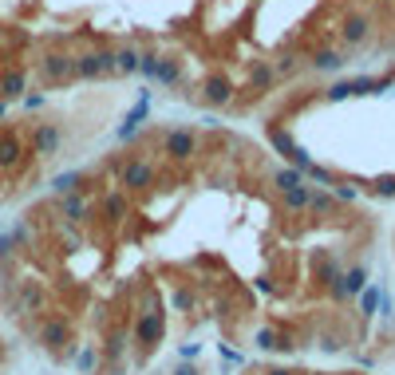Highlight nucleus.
<instances>
[{"label":"nucleus","instance_id":"14","mask_svg":"<svg viewBox=\"0 0 395 375\" xmlns=\"http://www.w3.org/2000/svg\"><path fill=\"white\" fill-rule=\"evenodd\" d=\"M253 344H257V348H265V351H289V348H292L289 336H281L277 328H269V324L253 332Z\"/></svg>","mask_w":395,"mask_h":375},{"label":"nucleus","instance_id":"9","mask_svg":"<svg viewBox=\"0 0 395 375\" xmlns=\"http://www.w3.org/2000/svg\"><path fill=\"white\" fill-rule=\"evenodd\" d=\"M371 36V16L368 12H348L340 24V43L344 48H360L364 40Z\"/></svg>","mask_w":395,"mask_h":375},{"label":"nucleus","instance_id":"24","mask_svg":"<svg viewBox=\"0 0 395 375\" xmlns=\"http://www.w3.org/2000/svg\"><path fill=\"white\" fill-rule=\"evenodd\" d=\"M332 197H336L340 205H348V202H356V197H360V190H356L352 182H336V186H332Z\"/></svg>","mask_w":395,"mask_h":375},{"label":"nucleus","instance_id":"6","mask_svg":"<svg viewBox=\"0 0 395 375\" xmlns=\"http://www.w3.org/2000/svg\"><path fill=\"white\" fill-rule=\"evenodd\" d=\"M364 289H368V269H364V264H352V269H344V273L328 284V297L332 300H356Z\"/></svg>","mask_w":395,"mask_h":375},{"label":"nucleus","instance_id":"27","mask_svg":"<svg viewBox=\"0 0 395 375\" xmlns=\"http://www.w3.org/2000/svg\"><path fill=\"white\" fill-rule=\"evenodd\" d=\"M198 351H202L198 344H182V348H178V356L186 359V364H194V359H198Z\"/></svg>","mask_w":395,"mask_h":375},{"label":"nucleus","instance_id":"18","mask_svg":"<svg viewBox=\"0 0 395 375\" xmlns=\"http://www.w3.org/2000/svg\"><path fill=\"white\" fill-rule=\"evenodd\" d=\"M269 143H273V150H277V154H284V158H289L292 146H297V138H292L289 130L281 127V123H269Z\"/></svg>","mask_w":395,"mask_h":375},{"label":"nucleus","instance_id":"2","mask_svg":"<svg viewBox=\"0 0 395 375\" xmlns=\"http://www.w3.org/2000/svg\"><path fill=\"white\" fill-rule=\"evenodd\" d=\"M24 328H36V340H40V348H43V351H52L56 359H60V351L71 344V324H68V316L48 312V316H36L32 324H24Z\"/></svg>","mask_w":395,"mask_h":375},{"label":"nucleus","instance_id":"15","mask_svg":"<svg viewBox=\"0 0 395 375\" xmlns=\"http://www.w3.org/2000/svg\"><path fill=\"white\" fill-rule=\"evenodd\" d=\"M309 210L317 213V217H332V213L340 210V202H336V197H332V190H320V186H312Z\"/></svg>","mask_w":395,"mask_h":375},{"label":"nucleus","instance_id":"13","mask_svg":"<svg viewBox=\"0 0 395 375\" xmlns=\"http://www.w3.org/2000/svg\"><path fill=\"white\" fill-rule=\"evenodd\" d=\"M309 197H312V186H309V182H301V186H292V190H281V205H284L289 213L309 210Z\"/></svg>","mask_w":395,"mask_h":375},{"label":"nucleus","instance_id":"25","mask_svg":"<svg viewBox=\"0 0 395 375\" xmlns=\"http://www.w3.org/2000/svg\"><path fill=\"white\" fill-rule=\"evenodd\" d=\"M138 304H143V312H158V292L143 289V292H138Z\"/></svg>","mask_w":395,"mask_h":375},{"label":"nucleus","instance_id":"29","mask_svg":"<svg viewBox=\"0 0 395 375\" xmlns=\"http://www.w3.org/2000/svg\"><path fill=\"white\" fill-rule=\"evenodd\" d=\"M320 348H324V351H336L340 344H336V336H320Z\"/></svg>","mask_w":395,"mask_h":375},{"label":"nucleus","instance_id":"5","mask_svg":"<svg viewBox=\"0 0 395 375\" xmlns=\"http://www.w3.org/2000/svg\"><path fill=\"white\" fill-rule=\"evenodd\" d=\"M28 146H32L36 158H52V154H60V146H63V130L56 127V123H32Z\"/></svg>","mask_w":395,"mask_h":375},{"label":"nucleus","instance_id":"26","mask_svg":"<svg viewBox=\"0 0 395 375\" xmlns=\"http://www.w3.org/2000/svg\"><path fill=\"white\" fill-rule=\"evenodd\" d=\"M253 289H257V292H265V297H273V292H277V284L269 281V277H257V281H253Z\"/></svg>","mask_w":395,"mask_h":375},{"label":"nucleus","instance_id":"23","mask_svg":"<svg viewBox=\"0 0 395 375\" xmlns=\"http://www.w3.org/2000/svg\"><path fill=\"white\" fill-rule=\"evenodd\" d=\"M170 304H174V312H190V308H194V292H190L186 284H178L174 297H170Z\"/></svg>","mask_w":395,"mask_h":375},{"label":"nucleus","instance_id":"11","mask_svg":"<svg viewBox=\"0 0 395 375\" xmlns=\"http://www.w3.org/2000/svg\"><path fill=\"white\" fill-rule=\"evenodd\" d=\"M91 186V178H87L83 170H63V174H56L52 178V194L60 197V194H83V190Z\"/></svg>","mask_w":395,"mask_h":375},{"label":"nucleus","instance_id":"12","mask_svg":"<svg viewBox=\"0 0 395 375\" xmlns=\"http://www.w3.org/2000/svg\"><path fill=\"white\" fill-rule=\"evenodd\" d=\"M127 210H130V202H127L123 190H107V194H103V217L111 225H119L123 217H127Z\"/></svg>","mask_w":395,"mask_h":375},{"label":"nucleus","instance_id":"20","mask_svg":"<svg viewBox=\"0 0 395 375\" xmlns=\"http://www.w3.org/2000/svg\"><path fill=\"white\" fill-rule=\"evenodd\" d=\"M127 340H130L127 328H115V332L107 336V348L99 351V356H107V359H123V351H127Z\"/></svg>","mask_w":395,"mask_h":375},{"label":"nucleus","instance_id":"7","mask_svg":"<svg viewBox=\"0 0 395 375\" xmlns=\"http://www.w3.org/2000/svg\"><path fill=\"white\" fill-rule=\"evenodd\" d=\"M166 324H163V312H138L135 316V328H130V336H135L143 348H155L158 340H163Z\"/></svg>","mask_w":395,"mask_h":375},{"label":"nucleus","instance_id":"31","mask_svg":"<svg viewBox=\"0 0 395 375\" xmlns=\"http://www.w3.org/2000/svg\"><path fill=\"white\" fill-rule=\"evenodd\" d=\"M0 364H4V340H0Z\"/></svg>","mask_w":395,"mask_h":375},{"label":"nucleus","instance_id":"8","mask_svg":"<svg viewBox=\"0 0 395 375\" xmlns=\"http://www.w3.org/2000/svg\"><path fill=\"white\" fill-rule=\"evenodd\" d=\"M202 103H206V107H230L233 103V79L222 76V71L206 76V83H202Z\"/></svg>","mask_w":395,"mask_h":375},{"label":"nucleus","instance_id":"28","mask_svg":"<svg viewBox=\"0 0 395 375\" xmlns=\"http://www.w3.org/2000/svg\"><path fill=\"white\" fill-rule=\"evenodd\" d=\"M174 375H198V367H194V364H186V359H182V364L174 367Z\"/></svg>","mask_w":395,"mask_h":375},{"label":"nucleus","instance_id":"1","mask_svg":"<svg viewBox=\"0 0 395 375\" xmlns=\"http://www.w3.org/2000/svg\"><path fill=\"white\" fill-rule=\"evenodd\" d=\"M158 182V166L143 154H130V158H119V190L123 194H146L155 190Z\"/></svg>","mask_w":395,"mask_h":375},{"label":"nucleus","instance_id":"22","mask_svg":"<svg viewBox=\"0 0 395 375\" xmlns=\"http://www.w3.org/2000/svg\"><path fill=\"white\" fill-rule=\"evenodd\" d=\"M356 300H360V312L364 316H376V308H379V284H368V289H364Z\"/></svg>","mask_w":395,"mask_h":375},{"label":"nucleus","instance_id":"30","mask_svg":"<svg viewBox=\"0 0 395 375\" xmlns=\"http://www.w3.org/2000/svg\"><path fill=\"white\" fill-rule=\"evenodd\" d=\"M265 375H297V371H289V367H273V371H265Z\"/></svg>","mask_w":395,"mask_h":375},{"label":"nucleus","instance_id":"4","mask_svg":"<svg viewBox=\"0 0 395 375\" xmlns=\"http://www.w3.org/2000/svg\"><path fill=\"white\" fill-rule=\"evenodd\" d=\"M52 210L63 225H79V230H83V225L91 222V197L87 194H60L52 202Z\"/></svg>","mask_w":395,"mask_h":375},{"label":"nucleus","instance_id":"16","mask_svg":"<svg viewBox=\"0 0 395 375\" xmlns=\"http://www.w3.org/2000/svg\"><path fill=\"white\" fill-rule=\"evenodd\" d=\"M269 182H273L277 194H281V190H292V186H301V182H309V178H304V170H297V166H277V170L269 174Z\"/></svg>","mask_w":395,"mask_h":375},{"label":"nucleus","instance_id":"3","mask_svg":"<svg viewBox=\"0 0 395 375\" xmlns=\"http://www.w3.org/2000/svg\"><path fill=\"white\" fill-rule=\"evenodd\" d=\"M163 154L170 163H190L198 154V130L194 127H170L163 130Z\"/></svg>","mask_w":395,"mask_h":375},{"label":"nucleus","instance_id":"21","mask_svg":"<svg viewBox=\"0 0 395 375\" xmlns=\"http://www.w3.org/2000/svg\"><path fill=\"white\" fill-rule=\"evenodd\" d=\"M368 194L379 197V202H391V197H395V174H379V178H371Z\"/></svg>","mask_w":395,"mask_h":375},{"label":"nucleus","instance_id":"10","mask_svg":"<svg viewBox=\"0 0 395 375\" xmlns=\"http://www.w3.org/2000/svg\"><path fill=\"white\" fill-rule=\"evenodd\" d=\"M20 163H24V143L12 127H4L0 130V170H16Z\"/></svg>","mask_w":395,"mask_h":375},{"label":"nucleus","instance_id":"17","mask_svg":"<svg viewBox=\"0 0 395 375\" xmlns=\"http://www.w3.org/2000/svg\"><path fill=\"white\" fill-rule=\"evenodd\" d=\"M340 273H344L340 257H320V261H317V269H312V277H317V284H324V289H328V284H332Z\"/></svg>","mask_w":395,"mask_h":375},{"label":"nucleus","instance_id":"19","mask_svg":"<svg viewBox=\"0 0 395 375\" xmlns=\"http://www.w3.org/2000/svg\"><path fill=\"white\" fill-rule=\"evenodd\" d=\"M76 367L83 375H91V371H99V364H103V356H99V348H91V344H87V348H76Z\"/></svg>","mask_w":395,"mask_h":375}]
</instances>
